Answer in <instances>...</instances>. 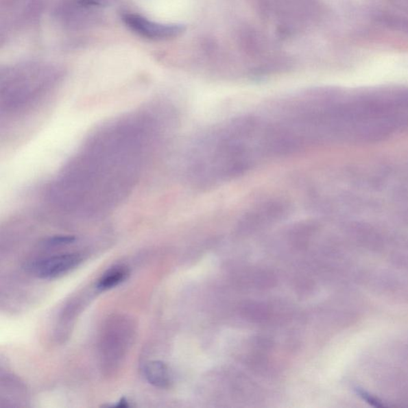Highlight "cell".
<instances>
[{"instance_id":"cell-1","label":"cell","mask_w":408,"mask_h":408,"mask_svg":"<svg viewBox=\"0 0 408 408\" xmlns=\"http://www.w3.org/2000/svg\"><path fill=\"white\" fill-rule=\"evenodd\" d=\"M147 103L91 132L43 189L51 211L81 218L119 208L149 173L163 146L168 110Z\"/></svg>"},{"instance_id":"cell-2","label":"cell","mask_w":408,"mask_h":408,"mask_svg":"<svg viewBox=\"0 0 408 408\" xmlns=\"http://www.w3.org/2000/svg\"><path fill=\"white\" fill-rule=\"evenodd\" d=\"M58 82L56 72L38 68H23L4 73L0 86L2 128L8 129L14 122L25 120L43 109Z\"/></svg>"},{"instance_id":"cell-3","label":"cell","mask_w":408,"mask_h":408,"mask_svg":"<svg viewBox=\"0 0 408 408\" xmlns=\"http://www.w3.org/2000/svg\"><path fill=\"white\" fill-rule=\"evenodd\" d=\"M134 324L129 318L109 319L100 338L101 363L107 371L116 370L124 361L134 341Z\"/></svg>"},{"instance_id":"cell-4","label":"cell","mask_w":408,"mask_h":408,"mask_svg":"<svg viewBox=\"0 0 408 408\" xmlns=\"http://www.w3.org/2000/svg\"><path fill=\"white\" fill-rule=\"evenodd\" d=\"M83 259V254L78 252L59 254L36 260L29 264V269L39 278L55 279L76 269Z\"/></svg>"},{"instance_id":"cell-5","label":"cell","mask_w":408,"mask_h":408,"mask_svg":"<svg viewBox=\"0 0 408 408\" xmlns=\"http://www.w3.org/2000/svg\"><path fill=\"white\" fill-rule=\"evenodd\" d=\"M122 21L125 25L139 36L152 40H165L179 36L184 31L180 25H166L152 22L136 14H125Z\"/></svg>"},{"instance_id":"cell-6","label":"cell","mask_w":408,"mask_h":408,"mask_svg":"<svg viewBox=\"0 0 408 408\" xmlns=\"http://www.w3.org/2000/svg\"><path fill=\"white\" fill-rule=\"evenodd\" d=\"M400 345V346H396V350L395 348L393 350L396 354V355L394 357L396 362L385 363L389 365L390 368L381 371L389 372L390 374L381 376L383 377V379H385L381 383L399 386V388H397L398 390L406 391L405 401L407 402L408 397V343H405L406 346H402V344Z\"/></svg>"},{"instance_id":"cell-7","label":"cell","mask_w":408,"mask_h":408,"mask_svg":"<svg viewBox=\"0 0 408 408\" xmlns=\"http://www.w3.org/2000/svg\"><path fill=\"white\" fill-rule=\"evenodd\" d=\"M145 379L150 385L159 388L171 385V375L168 366L160 361L147 362L143 368Z\"/></svg>"},{"instance_id":"cell-8","label":"cell","mask_w":408,"mask_h":408,"mask_svg":"<svg viewBox=\"0 0 408 408\" xmlns=\"http://www.w3.org/2000/svg\"><path fill=\"white\" fill-rule=\"evenodd\" d=\"M130 269L124 265H117L107 269L96 285L98 291H106L114 289L124 283L129 277Z\"/></svg>"},{"instance_id":"cell-9","label":"cell","mask_w":408,"mask_h":408,"mask_svg":"<svg viewBox=\"0 0 408 408\" xmlns=\"http://www.w3.org/2000/svg\"><path fill=\"white\" fill-rule=\"evenodd\" d=\"M378 19L387 27L408 34V21H407V19L397 16H388V14L381 16Z\"/></svg>"},{"instance_id":"cell-10","label":"cell","mask_w":408,"mask_h":408,"mask_svg":"<svg viewBox=\"0 0 408 408\" xmlns=\"http://www.w3.org/2000/svg\"><path fill=\"white\" fill-rule=\"evenodd\" d=\"M77 2L86 8H106L109 4L108 0H77Z\"/></svg>"},{"instance_id":"cell-11","label":"cell","mask_w":408,"mask_h":408,"mask_svg":"<svg viewBox=\"0 0 408 408\" xmlns=\"http://www.w3.org/2000/svg\"><path fill=\"white\" fill-rule=\"evenodd\" d=\"M112 407H119V408H125V407H130V404L129 402H128L125 398H122V399H121V400L119 402H118V404L112 406Z\"/></svg>"}]
</instances>
